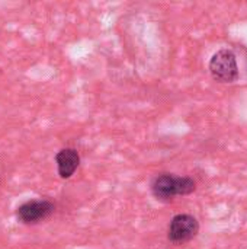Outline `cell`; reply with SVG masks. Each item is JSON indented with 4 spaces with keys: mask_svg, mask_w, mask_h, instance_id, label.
Here are the masks:
<instances>
[{
    "mask_svg": "<svg viewBox=\"0 0 247 249\" xmlns=\"http://www.w3.org/2000/svg\"><path fill=\"white\" fill-rule=\"evenodd\" d=\"M197 184L189 177H175L173 174H160L151 182V193L159 201H172L176 196H189Z\"/></svg>",
    "mask_w": 247,
    "mask_h": 249,
    "instance_id": "cell-1",
    "label": "cell"
},
{
    "mask_svg": "<svg viewBox=\"0 0 247 249\" xmlns=\"http://www.w3.org/2000/svg\"><path fill=\"white\" fill-rule=\"evenodd\" d=\"M211 76L221 83H233L239 77V67L236 55L231 50H220L210 60Z\"/></svg>",
    "mask_w": 247,
    "mask_h": 249,
    "instance_id": "cell-2",
    "label": "cell"
},
{
    "mask_svg": "<svg viewBox=\"0 0 247 249\" xmlns=\"http://www.w3.org/2000/svg\"><path fill=\"white\" fill-rule=\"evenodd\" d=\"M199 232L198 220L191 214H176L169 225L167 239L173 245H183L192 241Z\"/></svg>",
    "mask_w": 247,
    "mask_h": 249,
    "instance_id": "cell-3",
    "label": "cell"
},
{
    "mask_svg": "<svg viewBox=\"0 0 247 249\" xmlns=\"http://www.w3.org/2000/svg\"><path fill=\"white\" fill-rule=\"evenodd\" d=\"M55 210V204L49 200H29L16 210V217L23 225H36L48 219Z\"/></svg>",
    "mask_w": 247,
    "mask_h": 249,
    "instance_id": "cell-4",
    "label": "cell"
},
{
    "mask_svg": "<svg viewBox=\"0 0 247 249\" xmlns=\"http://www.w3.org/2000/svg\"><path fill=\"white\" fill-rule=\"evenodd\" d=\"M55 163H57V171L60 178L68 179L74 175L80 165V155L76 149L73 147H66L61 149L55 155Z\"/></svg>",
    "mask_w": 247,
    "mask_h": 249,
    "instance_id": "cell-5",
    "label": "cell"
}]
</instances>
